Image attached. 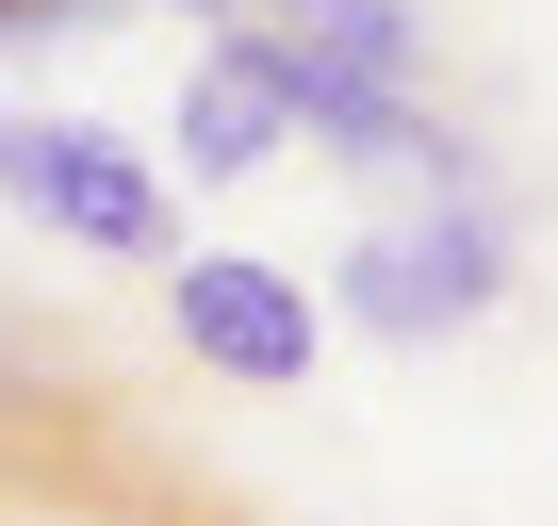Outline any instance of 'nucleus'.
Returning <instances> with one entry per match:
<instances>
[{
    "mask_svg": "<svg viewBox=\"0 0 558 526\" xmlns=\"http://www.w3.org/2000/svg\"><path fill=\"white\" fill-rule=\"evenodd\" d=\"M0 34H17V0H0Z\"/></svg>",
    "mask_w": 558,
    "mask_h": 526,
    "instance_id": "obj_7",
    "label": "nucleus"
},
{
    "mask_svg": "<svg viewBox=\"0 0 558 526\" xmlns=\"http://www.w3.org/2000/svg\"><path fill=\"white\" fill-rule=\"evenodd\" d=\"M165 17H214V34H230V17H263V0H165Z\"/></svg>",
    "mask_w": 558,
    "mask_h": 526,
    "instance_id": "obj_5",
    "label": "nucleus"
},
{
    "mask_svg": "<svg viewBox=\"0 0 558 526\" xmlns=\"http://www.w3.org/2000/svg\"><path fill=\"white\" fill-rule=\"evenodd\" d=\"M509 263H525V230H509L493 181L476 198H378L345 230V263H329V330H362V346H460V330L509 313Z\"/></svg>",
    "mask_w": 558,
    "mask_h": 526,
    "instance_id": "obj_1",
    "label": "nucleus"
},
{
    "mask_svg": "<svg viewBox=\"0 0 558 526\" xmlns=\"http://www.w3.org/2000/svg\"><path fill=\"white\" fill-rule=\"evenodd\" d=\"M0 198H17L50 247H99V263H181V198H165V148L99 132V116H50V99H0Z\"/></svg>",
    "mask_w": 558,
    "mask_h": 526,
    "instance_id": "obj_2",
    "label": "nucleus"
},
{
    "mask_svg": "<svg viewBox=\"0 0 558 526\" xmlns=\"http://www.w3.org/2000/svg\"><path fill=\"white\" fill-rule=\"evenodd\" d=\"M165 148H181V181H263L279 148H296V83H279V34L263 17H230V34H197L181 50V116H165Z\"/></svg>",
    "mask_w": 558,
    "mask_h": 526,
    "instance_id": "obj_4",
    "label": "nucleus"
},
{
    "mask_svg": "<svg viewBox=\"0 0 558 526\" xmlns=\"http://www.w3.org/2000/svg\"><path fill=\"white\" fill-rule=\"evenodd\" d=\"M263 17H313V0H263Z\"/></svg>",
    "mask_w": 558,
    "mask_h": 526,
    "instance_id": "obj_6",
    "label": "nucleus"
},
{
    "mask_svg": "<svg viewBox=\"0 0 558 526\" xmlns=\"http://www.w3.org/2000/svg\"><path fill=\"white\" fill-rule=\"evenodd\" d=\"M165 330H181V362L230 379V395H296L313 346H329V297L296 280V263H263V247H181V263H165Z\"/></svg>",
    "mask_w": 558,
    "mask_h": 526,
    "instance_id": "obj_3",
    "label": "nucleus"
}]
</instances>
